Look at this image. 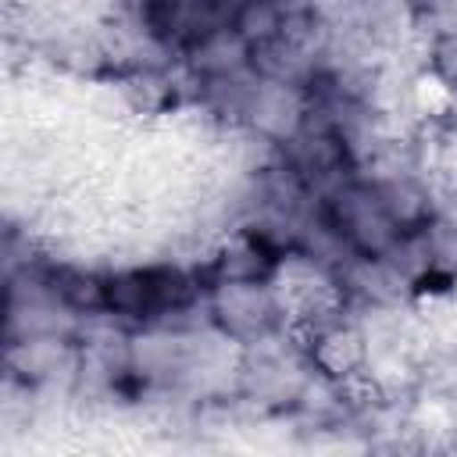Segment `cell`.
<instances>
[{"label": "cell", "mask_w": 457, "mask_h": 457, "mask_svg": "<svg viewBox=\"0 0 457 457\" xmlns=\"http://www.w3.org/2000/svg\"><path fill=\"white\" fill-rule=\"evenodd\" d=\"M207 321L236 346H253L286 328V311L271 278H221L204 293Z\"/></svg>", "instance_id": "6da1fadb"}, {"label": "cell", "mask_w": 457, "mask_h": 457, "mask_svg": "<svg viewBox=\"0 0 457 457\" xmlns=\"http://www.w3.org/2000/svg\"><path fill=\"white\" fill-rule=\"evenodd\" d=\"M303 343V353L314 368V375L336 382V386H353L361 378H368V368H371V343H368V332L361 325V318L350 311V314H339L303 336H296Z\"/></svg>", "instance_id": "3957f363"}, {"label": "cell", "mask_w": 457, "mask_h": 457, "mask_svg": "<svg viewBox=\"0 0 457 457\" xmlns=\"http://www.w3.org/2000/svg\"><path fill=\"white\" fill-rule=\"evenodd\" d=\"M179 64L189 75V82L232 79L253 68V50L232 25H214L179 54Z\"/></svg>", "instance_id": "277c9868"}, {"label": "cell", "mask_w": 457, "mask_h": 457, "mask_svg": "<svg viewBox=\"0 0 457 457\" xmlns=\"http://www.w3.org/2000/svg\"><path fill=\"white\" fill-rule=\"evenodd\" d=\"M321 204H325L328 221L336 225V232L346 239L353 253H389V246L403 232L396 218L389 214L378 186L364 175H350Z\"/></svg>", "instance_id": "7a4b0ae2"}, {"label": "cell", "mask_w": 457, "mask_h": 457, "mask_svg": "<svg viewBox=\"0 0 457 457\" xmlns=\"http://www.w3.org/2000/svg\"><path fill=\"white\" fill-rule=\"evenodd\" d=\"M286 21H289V7L282 0H239L228 25L250 43V50H257L275 43L286 32Z\"/></svg>", "instance_id": "5b68a950"}, {"label": "cell", "mask_w": 457, "mask_h": 457, "mask_svg": "<svg viewBox=\"0 0 457 457\" xmlns=\"http://www.w3.org/2000/svg\"><path fill=\"white\" fill-rule=\"evenodd\" d=\"M407 4H411V7H414V14H418V11H421V7L428 4V0H407Z\"/></svg>", "instance_id": "8992f818"}]
</instances>
